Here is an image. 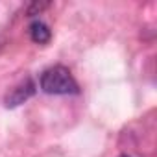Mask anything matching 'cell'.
<instances>
[{
	"label": "cell",
	"mask_w": 157,
	"mask_h": 157,
	"mask_svg": "<svg viewBox=\"0 0 157 157\" xmlns=\"http://www.w3.org/2000/svg\"><path fill=\"white\" fill-rule=\"evenodd\" d=\"M39 83L46 94H78L80 93V85L74 80L70 70L61 65L46 68L41 74Z\"/></svg>",
	"instance_id": "1"
},
{
	"label": "cell",
	"mask_w": 157,
	"mask_h": 157,
	"mask_svg": "<svg viewBox=\"0 0 157 157\" xmlns=\"http://www.w3.org/2000/svg\"><path fill=\"white\" fill-rule=\"evenodd\" d=\"M33 93H35V83L28 78L26 82H22L21 85H17L11 91V94L6 96V105L8 107H17L21 104H24L30 96H33Z\"/></svg>",
	"instance_id": "2"
},
{
	"label": "cell",
	"mask_w": 157,
	"mask_h": 157,
	"mask_svg": "<svg viewBox=\"0 0 157 157\" xmlns=\"http://www.w3.org/2000/svg\"><path fill=\"white\" fill-rule=\"evenodd\" d=\"M30 37H32V41L37 43V44H46V43L52 39V32H50V28H48L44 22L35 21V22H32V26H30Z\"/></svg>",
	"instance_id": "3"
},
{
	"label": "cell",
	"mask_w": 157,
	"mask_h": 157,
	"mask_svg": "<svg viewBox=\"0 0 157 157\" xmlns=\"http://www.w3.org/2000/svg\"><path fill=\"white\" fill-rule=\"evenodd\" d=\"M118 157H131V155H128V153H122V155H118Z\"/></svg>",
	"instance_id": "4"
}]
</instances>
